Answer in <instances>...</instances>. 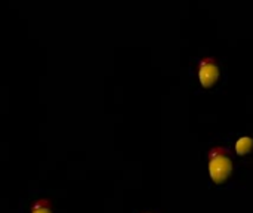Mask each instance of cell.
<instances>
[{
	"label": "cell",
	"instance_id": "2",
	"mask_svg": "<svg viewBox=\"0 0 253 213\" xmlns=\"http://www.w3.org/2000/svg\"><path fill=\"white\" fill-rule=\"evenodd\" d=\"M219 79V67L215 58L199 59V80L203 87L213 86Z\"/></svg>",
	"mask_w": 253,
	"mask_h": 213
},
{
	"label": "cell",
	"instance_id": "1",
	"mask_svg": "<svg viewBox=\"0 0 253 213\" xmlns=\"http://www.w3.org/2000/svg\"><path fill=\"white\" fill-rule=\"evenodd\" d=\"M233 170V162L228 156V150L216 147L209 153V175L215 184H222L228 179Z\"/></svg>",
	"mask_w": 253,
	"mask_h": 213
},
{
	"label": "cell",
	"instance_id": "4",
	"mask_svg": "<svg viewBox=\"0 0 253 213\" xmlns=\"http://www.w3.org/2000/svg\"><path fill=\"white\" fill-rule=\"evenodd\" d=\"M31 213H52V208H50V202L49 200H37L33 208H31Z\"/></svg>",
	"mask_w": 253,
	"mask_h": 213
},
{
	"label": "cell",
	"instance_id": "3",
	"mask_svg": "<svg viewBox=\"0 0 253 213\" xmlns=\"http://www.w3.org/2000/svg\"><path fill=\"white\" fill-rule=\"evenodd\" d=\"M253 148V139L249 136H242L237 142H236V153L239 156H246L252 151Z\"/></svg>",
	"mask_w": 253,
	"mask_h": 213
}]
</instances>
